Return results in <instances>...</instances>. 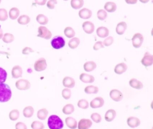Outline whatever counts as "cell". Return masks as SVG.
Here are the masks:
<instances>
[{
  "mask_svg": "<svg viewBox=\"0 0 153 129\" xmlns=\"http://www.w3.org/2000/svg\"><path fill=\"white\" fill-rule=\"evenodd\" d=\"M30 21V18L27 15H22L18 19V23L21 25H27L29 23Z\"/></svg>",
  "mask_w": 153,
  "mask_h": 129,
  "instance_id": "33",
  "label": "cell"
},
{
  "mask_svg": "<svg viewBox=\"0 0 153 129\" xmlns=\"http://www.w3.org/2000/svg\"><path fill=\"white\" fill-rule=\"evenodd\" d=\"M125 2L128 4H135L137 3L138 1L137 0H132V1H131V0H128V1L126 0Z\"/></svg>",
  "mask_w": 153,
  "mask_h": 129,
  "instance_id": "51",
  "label": "cell"
},
{
  "mask_svg": "<svg viewBox=\"0 0 153 129\" xmlns=\"http://www.w3.org/2000/svg\"><path fill=\"white\" fill-rule=\"evenodd\" d=\"M34 109L31 106H28L25 107L23 110V115L26 118H30L34 115Z\"/></svg>",
  "mask_w": 153,
  "mask_h": 129,
  "instance_id": "25",
  "label": "cell"
},
{
  "mask_svg": "<svg viewBox=\"0 0 153 129\" xmlns=\"http://www.w3.org/2000/svg\"><path fill=\"white\" fill-rule=\"evenodd\" d=\"M15 40L14 35L10 33H6L3 36L2 41L6 43H10Z\"/></svg>",
  "mask_w": 153,
  "mask_h": 129,
  "instance_id": "37",
  "label": "cell"
},
{
  "mask_svg": "<svg viewBox=\"0 0 153 129\" xmlns=\"http://www.w3.org/2000/svg\"><path fill=\"white\" fill-rule=\"evenodd\" d=\"M36 20L38 23L41 25H46L49 21L48 18L43 14H38L36 17Z\"/></svg>",
  "mask_w": 153,
  "mask_h": 129,
  "instance_id": "36",
  "label": "cell"
},
{
  "mask_svg": "<svg viewBox=\"0 0 153 129\" xmlns=\"http://www.w3.org/2000/svg\"><path fill=\"white\" fill-rule=\"evenodd\" d=\"M141 1V2H148V1Z\"/></svg>",
  "mask_w": 153,
  "mask_h": 129,
  "instance_id": "54",
  "label": "cell"
},
{
  "mask_svg": "<svg viewBox=\"0 0 153 129\" xmlns=\"http://www.w3.org/2000/svg\"><path fill=\"white\" fill-rule=\"evenodd\" d=\"M91 118L92 119L93 121L96 123H99L101 121V117L99 114L95 112L92 114L91 115Z\"/></svg>",
  "mask_w": 153,
  "mask_h": 129,
  "instance_id": "44",
  "label": "cell"
},
{
  "mask_svg": "<svg viewBox=\"0 0 153 129\" xmlns=\"http://www.w3.org/2000/svg\"><path fill=\"white\" fill-rule=\"evenodd\" d=\"M79 15L81 19L87 20V19H90L92 15V12L89 9L85 8L79 10Z\"/></svg>",
  "mask_w": 153,
  "mask_h": 129,
  "instance_id": "14",
  "label": "cell"
},
{
  "mask_svg": "<svg viewBox=\"0 0 153 129\" xmlns=\"http://www.w3.org/2000/svg\"><path fill=\"white\" fill-rule=\"evenodd\" d=\"M48 125L50 129H62L64 124L58 116L52 115L48 118Z\"/></svg>",
  "mask_w": 153,
  "mask_h": 129,
  "instance_id": "2",
  "label": "cell"
},
{
  "mask_svg": "<svg viewBox=\"0 0 153 129\" xmlns=\"http://www.w3.org/2000/svg\"><path fill=\"white\" fill-rule=\"evenodd\" d=\"M104 104V99L101 97H97L90 102V106L93 109H98L103 107Z\"/></svg>",
  "mask_w": 153,
  "mask_h": 129,
  "instance_id": "10",
  "label": "cell"
},
{
  "mask_svg": "<svg viewBox=\"0 0 153 129\" xmlns=\"http://www.w3.org/2000/svg\"><path fill=\"white\" fill-rule=\"evenodd\" d=\"M97 67L96 63L93 61H89L85 63L84 64V69L86 72L93 71Z\"/></svg>",
  "mask_w": 153,
  "mask_h": 129,
  "instance_id": "24",
  "label": "cell"
},
{
  "mask_svg": "<svg viewBox=\"0 0 153 129\" xmlns=\"http://www.w3.org/2000/svg\"><path fill=\"white\" fill-rule=\"evenodd\" d=\"M20 111L18 109H15L10 112L9 115V119L12 121H15L18 120L20 117Z\"/></svg>",
  "mask_w": 153,
  "mask_h": 129,
  "instance_id": "31",
  "label": "cell"
},
{
  "mask_svg": "<svg viewBox=\"0 0 153 129\" xmlns=\"http://www.w3.org/2000/svg\"><path fill=\"white\" fill-rule=\"evenodd\" d=\"M49 114V112L45 108H43L37 112V117L41 120H44L46 119Z\"/></svg>",
  "mask_w": 153,
  "mask_h": 129,
  "instance_id": "26",
  "label": "cell"
},
{
  "mask_svg": "<svg viewBox=\"0 0 153 129\" xmlns=\"http://www.w3.org/2000/svg\"><path fill=\"white\" fill-rule=\"evenodd\" d=\"M15 129H28L27 125L24 123L19 122L15 125Z\"/></svg>",
  "mask_w": 153,
  "mask_h": 129,
  "instance_id": "48",
  "label": "cell"
},
{
  "mask_svg": "<svg viewBox=\"0 0 153 129\" xmlns=\"http://www.w3.org/2000/svg\"><path fill=\"white\" fill-rule=\"evenodd\" d=\"M35 3L39 5H44L46 3V0H42V1H37L35 0Z\"/></svg>",
  "mask_w": 153,
  "mask_h": 129,
  "instance_id": "50",
  "label": "cell"
},
{
  "mask_svg": "<svg viewBox=\"0 0 153 129\" xmlns=\"http://www.w3.org/2000/svg\"><path fill=\"white\" fill-rule=\"evenodd\" d=\"M1 0H0V3H1Z\"/></svg>",
  "mask_w": 153,
  "mask_h": 129,
  "instance_id": "55",
  "label": "cell"
},
{
  "mask_svg": "<svg viewBox=\"0 0 153 129\" xmlns=\"http://www.w3.org/2000/svg\"><path fill=\"white\" fill-rule=\"evenodd\" d=\"M65 35L68 38H73L76 34L75 30L71 27H66L64 30Z\"/></svg>",
  "mask_w": 153,
  "mask_h": 129,
  "instance_id": "35",
  "label": "cell"
},
{
  "mask_svg": "<svg viewBox=\"0 0 153 129\" xmlns=\"http://www.w3.org/2000/svg\"><path fill=\"white\" fill-rule=\"evenodd\" d=\"M63 84L64 87L69 88H74L75 86V81L70 77H65L63 79Z\"/></svg>",
  "mask_w": 153,
  "mask_h": 129,
  "instance_id": "16",
  "label": "cell"
},
{
  "mask_svg": "<svg viewBox=\"0 0 153 129\" xmlns=\"http://www.w3.org/2000/svg\"><path fill=\"white\" fill-rule=\"evenodd\" d=\"M3 36V31L2 29L0 28V39H1Z\"/></svg>",
  "mask_w": 153,
  "mask_h": 129,
  "instance_id": "52",
  "label": "cell"
},
{
  "mask_svg": "<svg viewBox=\"0 0 153 129\" xmlns=\"http://www.w3.org/2000/svg\"><path fill=\"white\" fill-rule=\"evenodd\" d=\"M12 96L11 88L6 83H0V103L8 101Z\"/></svg>",
  "mask_w": 153,
  "mask_h": 129,
  "instance_id": "1",
  "label": "cell"
},
{
  "mask_svg": "<svg viewBox=\"0 0 153 129\" xmlns=\"http://www.w3.org/2000/svg\"><path fill=\"white\" fill-rule=\"evenodd\" d=\"M79 79L82 82L86 83H93L95 81V78L93 76L85 73H82L80 75Z\"/></svg>",
  "mask_w": 153,
  "mask_h": 129,
  "instance_id": "15",
  "label": "cell"
},
{
  "mask_svg": "<svg viewBox=\"0 0 153 129\" xmlns=\"http://www.w3.org/2000/svg\"><path fill=\"white\" fill-rule=\"evenodd\" d=\"M127 28V25L125 22H119L116 26V33L119 35H122L125 33Z\"/></svg>",
  "mask_w": 153,
  "mask_h": 129,
  "instance_id": "21",
  "label": "cell"
},
{
  "mask_svg": "<svg viewBox=\"0 0 153 129\" xmlns=\"http://www.w3.org/2000/svg\"><path fill=\"white\" fill-rule=\"evenodd\" d=\"M77 105L80 109H86L89 107V102L85 99H81L78 102Z\"/></svg>",
  "mask_w": 153,
  "mask_h": 129,
  "instance_id": "38",
  "label": "cell"
},
{
  "mask_svg": "<svg viewBox=\"0 0 153 129\" xmlns=\"http://www.w3.org/2000/svg\"><path fill=\"white\" fill-rule=\"evenodd\" d=\"M65 123L67 127L71 129H76L77 127L76 120L72 117H69L65 119Z\"/></svg>",
  "mask_w": 153,
  "mask_h": 129,
  "instance_id": "19",
  "label": "cell"
},
{
  "mask_svg": "<svg viewBox=\"0 0 153 129\" xmlns=\"http://www.w3.org/2000/svg\"><path fill=\"white\" fill-rule=\"evenodd\" d=\"M93 125L91 120L90 119H83L79 120L78 125V129H89Z\"/></svg>",
  "mask_w": 153,
  "mask_h": 129,
  "instance_id": "11",
  "label": "cell"
},
{
  "mask_svg": "<svg viewBox=\"0 0 153 129\" xmlns=\"http://www.w3.org/2000/svg\"><path fill=\"white\" fill-rule=\"evenodd\" d=\"M62 95L64 99L65 100H69L71 97V91L67 88L63 89L62 91Z\"/></svg>",
  "mask_w": 153,
  "mask_h": 129,
  "instance_id": "42",
  "label": "cell"
},
{
  "mask_svg": "<svg viewBox=\"0 0 153 129\" xmlns=\"http://www.w3.org/2000/svg\"><path fill=\"white\" fill-rule=\"evenodd\" d=\"M47 66L46 60L44 58H41L35 62L34 67L36 71L40 72L45 70Z\"/></svg>",
  "mask_w": 153,
  "mask_h": 129,
  "instance_id": "7",
  "label": "cell"
},
{
  "mask_svg": "<svg viewBox=\"0 0 153 129\" xmlns=\"http://www.w3.org/2000/svg\"><path fill=\"white\" fill-rule=\"evenodd\" d=\"M129 85L132 88L136 89H141L143 88V83L136 78H132L129 82Z\"/></svg>",
  "mask_w": 153,
  "mask_h": 129,
  "instance_id": "23",
  "label": "cell"
},
{
  "mask_svg": "<svg viewBox=\"0 0 153 129\" xmlns=\"http://www.w3.org/2000/svg\"><path fill=\"white\" fill-rule=\"evenodd\" d=\"M110 96L113 101L119 102L123 99V95L120 91L117 89L112 90L110 92Z\"/></svg>",
  "mask_w": 153,
  "mask_h": 129,
  "instance_id": "8",
  "label": "cell"
},
{
  "mask_svg": "<svg viewBox=\"0 0 153 129\" xmlns=\"http://www.w3.org/2000/svg\"><path fill=\"white\" fill-rule=\"evenodd\" d=\"M38 34L37 36L49 40L52 37V33L47 28L44 26H40L38 28Z\"/></svg>",
  "mask_w": 153,
  "mask_h": 129,
  "instance_id": "4",
  "label": "cell"
},
{
  "mask_svg": "<svg viewBox=\"0 0 153 129\" xmlns=\"http://www.w3.org/2000/svg\"><path fill=\"white\" fill-rule=\"evenodd\" d=\"M11 74L13 78H18L21 77L23 74V70L21 67L17 65L12 68Z\"/></svg>",
  "mask_w": 153,
  "mask_h": 129,
  "instance_id": "20",
  "label": "cell"
},
{
  "mask_svg": "<svg viewBox=\"0 0 153 129\" xmlns=\"http://www.w3.org/2000/svg\"><path fill=\"white\" fill-rule=\"evenodd\" d=\"M34 51L30 47H25L22 51V53L24 55L29 54L30 53H33Z\"/></svg>",
  "mask_w": 153,
  "mask_h": 129,
  "instance_id": "49",
  "label": "cell"
},
{
  "mask_svg": "<svg viewBox=\"0 0 153 129\" xmlns=\"http://www.w3.org/2000/svg\"><path fill=\"white\" fill-rule=\"evenodd\" d=\"M7 11L4 8L0 9V21H5L8 19Z\"/></svg>",
  "mask_w": 153,
  "mask_h": 129,
  "instance_id": "43",
  "label": "cell"
},
{
  "mask_svg": "<svg viewBox=\"0 0 153 129\" xmlns=\"http://www.w3.org/2000/svg\"><path fill=\"white\" fill-rule=\"evenodd\" d=\"M7 74L5 70L0 67V83H3L6 82Z\"/></svg>",
  "mask_w": 153,
  "mask_h": 129,
  "instance_id": "41",
  "label": "cell"
},
{
  "mask_svg": "<svg viewBox=\"0 0 153 129\" xmlns=\"http://www.w3.org/2000/svg\"><path fill=\"white\" fill-rule=\"evenodd\" d=\"M141 64L146 67L152 66L153 62V56L148 52L145 53L142 59H141Z\"/></svg>",
  "mask_w": 153,
  "mask_h": 129,
  "instance_id": "9",
  "label": "cell"
},
{
  "mask_svg": "<svg viewBox=\"0 0 153 129\" xmlns=\"http://www.w3.org/2000/svg\"><path fill=\"white\" fill-rule=\"evenodd\" d=\"M57 4L56 0H50L47 2V7L50 9H54L55 7V5Z\"/></svg>",
  "mask_w": 153,
  "mask_h": 129,
  "instance_id": "47",
  "label": "cell"
},
{
  "mask_svg": "<svg viewBox=\"0 0 153 129\" xmlns=\"http://www.w3.org/2000/svg\"><path fill=\"white\" fill-rule=\"evenodd\" d=\"M75 110L74 105L72 104H69L64 106L62 111L63 113L65 115H70L72 114Z\"/></svg>",
  "mask_w": 153,
  "mask_h": 129,
  "instance_id": "28",
  "label": "cell"
},
{
  "mask_svg": "<svg viewBox=\"0 0 153 129\" xmlns=\"http://www.w3.org/2000/svg\"><path fill=\"white\" fill-rule=\"evenodd\" d=\"M44 125L42 122L40 121H34L31 124L32 129H44Z\"/></svg>",
  "mask_w": 153,
  "mask_h": 129,
  "instance_id": "39",
  "label": "cell"
},
{
  "mask_svg": "<svg viewBox=\"0 0 153 129\" xmlns=\"http://www.w3.org/2000/svg\"><path fill=\"white\" fill-rule=\"evenodd\" d=\"M99 89L98 87L93 85H90L85 88V92L88 94H97L98 92Z\"/></svg>",
  "mask_w": 153,
  "mask_h": 129,
  "instance_id": "32",
  "label": "cell"
},
{
  "mask_svg": "<svg viewBox=\"0 0 153 129\" xmlns=\"http://www.w3.org/2000/svg\"><path fill=\"white\" fill-rule=\"evenodd\" d=\"M98 36L101 38H105L109 36V30L107 28L104 27H100L98 28L96 30Z\"/></svg>",
  "mask_w": 153,
  "mask_h": 129,
  "instance_id": "17",
  "label": "cell"
},
{
  "mask_svg": "<svg viewBox=\"0 0 153 129\" xmlns=\"http://www.w3.org/2000/svg\"><path fill=\"white\" fill-rule=\"evenodd\" d=\"M0 53H1V54H7V55H8V54H8V53H5V52H0Z\"/></svg>",
  "mask_w": 153,
  "mask_h": 129,
  "instance_id": "53",
  "label": "cell"
},
{
  "mask_svg": "<svg viewBox=\"0 0 153 129\" xmlns=\"http://www.w3.org/2000/svg\"><path fill=\"white\" fill-rule=\"evenodd\" d=\"M128 125L132 128H136L140 125L141 121L138 117H130L127 120Z\"/></svg>",
  "mask_w": 153,
  "mask_h": 129,
  "instance_id": "13",
  "label": "cell"
},
{
  "mask_svg": "<svg viewBox=\"0 0 153 129\" xmlns=\"http://www.w3.org/2000/svg\"><path fill=\"white\" fill-rule=\"evenodd\" d=\"M20 10L19 9L16 7H13L10 9L9 11V18L11 20H16L17 18H18L20 15Z\"/></svg>",
  "mask_w": 153,
  "mask_h": 129,
  "instance_id": "29",
  "label": "cell"
},
{
  "mask_svg": "<svg viewBox=\"0 0 153 129\" xmlns=\"http://www.w3.org/2000/svg\"><path fill=\"white\" fill-rule=\"evenodd\" d=\"M116 116V112L114 110L109 109L106 112L105 119L107 122H111L113 121Z\"/></svg>",
  "mask_w": 153,
  "mask_h": 129,
  "instance_id": "22",
  "label": "cell"
},
{
  "mask_svg": "<svg viewBox=\"0 0 153 129\" xmlns=\"http://www.w3.org/2000/svg\"><path fill=\"white\" fill-rule=\"evenodd\" d=\"M98 19L101 21L104 20L107 17V14L105 10L103 9H99L97 13Z\"/></svg>",
  "mask_w": 153,
  "mask_h": 129,
  "instance_id": "40",
  "label": "cell"
},
{
  "mask_svg": "<svg viewBox=\"0 0 153 129\" xmlns=\"http://www.w3.org/2000/svg\"><path fill=\"white\" fill-rule=\"evenodd\" d=\"M83 0H71V7L75 9H79L81 8L84 5Z\"/></svg>",
  "mask_w": 153,
  "mask_h": 129,
  "instance_id": "30",
  "label": "cell"
},
{
  "mask_svg": "<svg viewBox=\"0 0 153 129\" xmlns=\"http://www.w3.org/2000/svg\"><path fill=\"white\" fill-rule=\"evenodd\" d=\"M114 41V40L113 37L112 36H109L104 41L103 44L106 47H108L111 45L113 43Z\"/></svg>",
  "mask_w": 153,
  "mask_h": 129,
  "instance_id": "45",
  "label": "cell"
},
{
  "mask_svg": "<svg viewBox=\"0 0 153 129\" xmlns=\"http://www.w3.org/2000/svg\"><path fill=\"white\" fill-rule=\"evenodd\" d=\"M133 45L134 48H139L142 45L144 41L143 36L139 33L134 35L132 39Z\"/></svg>",
  "mask_w": 153,
  "mask_h": 129,
  "instance_id": "6",
  "label": "cell"
},
{
  "mask_svg": "<svg viewBox=\"0 0 153 129\" xmlns=\"http://www.w3.org/2000/svg\"><path fill=\"white\" fill-rule=\"evenodd\" d=\"M83 30L86 33L90 34L94 32L95 26L94 24L90 21H86L82 24Z\"/></svg>",
  "mask_w": 153,
  "mask_h": 129,
  "instance_id": "12",
  "label": "cell"
},
{
  "mask_svg": "<svg viewBox=\"0 0 153 129\" xmlns=\"http://www.w3.org/2000/svg\"><path fill=\"white\" fill-rule=\"evenodd\" d=\"M104 9L106 11L109 13L114 12L117 9V6L114 2H107L105 4Z\"/></svg>",
  "mask_w": 153,
  "mask_h": 129,
  "instance_id": "27",
  "label": "cell"
},
{
  "mask_svg": "<svg viewBox=\"0 0 153 129\" xmlns=\"http://www.w3.org/2000/svg\"><path fill=\"white\" fill-rule=\"evenodd\" d=\"M51 44L55 49H59L64 47L65 41L63 38L61 36H56L52 39Z\"/></svg>",
  "mask_w": 153,
  "mask_h": 129,
  "instance_id": "3",
  "label": "cell"
},
{
  "mask_svg": "<svg viewBox=\"0 0 153 129\" xmlns=\"http://www.w3.org/2000/svg\"><path fill=\"white\" fill-rule=\"evenodd\" d=\"M128 69L127 64L125 63L122 62L118 64L114 68V71L118 75H121L126 71Z\"/></svg>",
  "mask_w": 153,
  "mask_h": 129,
  "instance_id": "18",
  "label": "cell"
},
{
  "mask_svg": "<svg viewBox=\"0 0 153 129\" xmlns=\"http://www.w3.org/2000/svg\"><path fill=\"white\" fill-rule=\"evenodd\" d=\"M102 48H104V46L102 41L97 42L93 45V49L95 51L98 50L99 49H102Z\"/></svg>",
  "mask_w": 153,
  "mask_h": 129,
  "instance_id": "46",
  "label": "cell"
},
{
  "mask_svg": "<svg viewBox=\"0 0 153 129\" xmlns=\"http://www.w3.org/2000/svg\"><path fill=\"white\" fill-rule=\"evenodd\" d=\"M80 40L77 37H74L71 39L68 42V46L71 49H75L79 45Z\"/></svg>",
  "mask_w": 153,
  "mask_h": 129,
  "instance_id": "34",
  "label": "cell"
},
{
  "mask_svg": "<svg viewBox=\"0 0 153 129\" xmlns=\"http://www.w3.org/2000/svg\"><path fill=\"white\" fill-rule=\"evenodd\" d=\"M15 86L19 90H27L30 88L31 83L27 79H21L17 81Z\"/></svg>",
  "mask_w": 153,
  "mask_h": 129,
  "instance_id": "5",
  "label": "cell"
}]
</instances>
